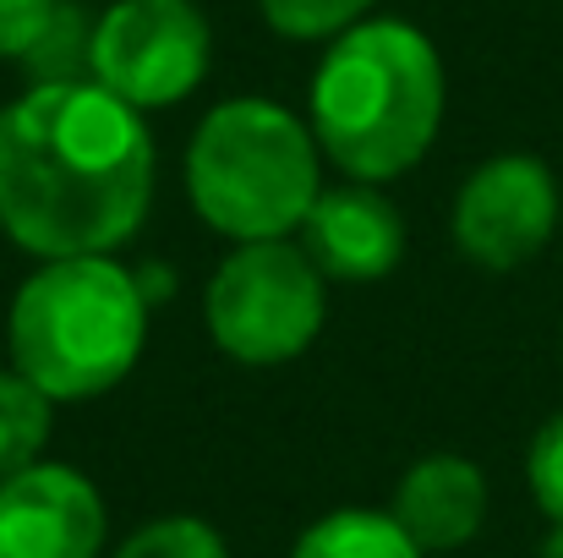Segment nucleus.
<instances>
[{"instance_id":"f257e3e1","label":"nucleus","mask_w":563,"mask_h":558,"mask_svg":"<svg viewBox=\"0 0 563 558\" xmlns=\"http://www.w3.org/2000/svg\"><path fill=\"white\" fill-rule=\"evenodd\" d=\"M143 110L93 77L33 83L0 110V230L38 263L115 252L154 203Z\"/></svg>"},{"instance_id":"f03ea898","label":"nucleus","mask_w":563,"mask_h":558,"mask_svg":"<svg viewBox=\"0 0 563 558\" xmlns=\"http://www.w3.org/2000/svg\"><path fill=\"white\" fill-rule=\"evenodd\" d=\"M443 61L399 17H367L312 72V138L351 182H394L427 160L443 127Z\"/></svg>"},{"instance_id":"7ed1b4c3","label":"nucleus","mask_w":563,"mask_h":558,"mask_svg":"<svg viewBox=\"0 0 563 558\" xmlns=\"http://www.w3.org/2000/svg\"><path fill=\"white\" fill-rule=\"evenodd\" d=\"M11 368L55 405L110 394L148 346V296L110 252L55 258L22 280L5 318Z\"/></svg>"},{"instance_id":"20e7f679","label":"nucleus","mask_w":563,"mask_h":558,"mask_svg":"<svg viewBox=\"0 0 563 558\" xmlns=\"http://www.w3.org/2000/svg\"><path fill=\"white\" fill-rule=\"evenodd\" d=\"M318 138L301 116L268 99H224L213 105L187 149V197L197 219L219 236L279 241L307 225L323 165Z\"/></svg>"},{"instance_id":"39448f33","label":"nucleus","mask_w":563,"mask_h":558,"mask_svg":"<svg viewBox=\"0 0 563 558\" xmlns=\"http://www.w3.org/2000/svg\"><path fill=\"white\" fill-rule=\"evenodd\" d=\"M323 313V269L290 236L241 241L202 291L208 340L246 368H279L301 357L318 340Z\"/></svg>"},{"instance_id":"423d86ee","label":"nucleus","mask_w":563,"mask_h":558,"mask_svg":"<svg viewBox=\"0 0 563 558\" xmlns=\"http://www.w3.org/2000/svg\"><path fill=\"white\" fill-rule=\"evenodd\" d=\"M208 61L213 33L191 0H115L88 33V77L132 110L181 105Z\"/></svg>"},{"instance_id":"0eeeda50","label":"nucleus","mask_w":563,"mask_h":558,"mask_svg":"<svg viewBox=\"0 0 563 558\" xmlns=\"http://www.w3.org/2000/svg\"><path fill=\"white\" fill-rule=\"evenodd\" d=\"M553 230H563V197L537 154H498L476 165L454 197V247L476 269H526Z\"/></svg>"},{"instance_id":"6e6552de","label":"nucleus","mask_w":563,"mask_h":558,"mask_svg":"<svg viewBox=\"0 0 563 558\" xmlns=\"http://www.w3.org/2000/svg\"><path fill=\"white\" fill-rule=\"evenodd\" d=\"M104 499L99 488L55 460L0 482V558H99Z\"/></svg>"},{"instance_id":"1a4fd4ad","label":"nucleus","mask_w":563,"mask_h":558,"mask_svg":"<svg viewBox=\"0 0 563 558\" xmlns=\"http://www.w3.org/2000/svg\"><path fill=\"white\" fill-rule=\"evenodd\" d=\"M307 258L323 269V280H383L405 258V219L399 208L367 182L318 192L307 225H301Z\"/></svg>"},{"instance_id":"9d476101","label":"nucleus","mask_w":563,"mask_h":558,"mask_svg":"<svg viewBox=\"0 0 563 558\" xmlns=\"http://www.w3.org/2000/svg\"><path fill=\"white\" fill-rule=\"evenodd\" d=\"M388 515L421 554H454L487 521V477L465 455H427L399 477Z\"/></svg>"},{"instance_id":"9b49d317","label":"nucleus","mask_w":563,"mask_h":558,"mask_svg":"<svg viewBox=\"0 0 563 558\" xmlns=\"http://www.w3.org/2000/svg\"><path fill=\"white\" fill-rule=\"evenodd\" d=\"M77 33L66 0H0V61H22L38 83H66L71 61H88V39Z\"/></svg>"},{"instance_id":"f8f14e48","label":"nucleus","mask_w":563,"mask_h":558,"mask_svg":"<svg viewBox=\"0 0 563 558\" xmlns=\"http://www.w3.org/2000/svg\"><path fill=\"white\" fill-rule=\"evenodd\" d=\"M290 558H427L388 510H334L296 537Z\"/></svg>"},{"instance_id":"ddd939ff","label":"nucleus","mask_w":563,"mask_h":558,"mask_svg":"<svg viewBox=\"0 0 563 558\" xmlns=\"http://www.w3.org/2000/svg\"><path fill=\"white\" fill-rule=\"evenodd\" d=\"M49 416H55L49 394H38L16 368L0 372V482L38 466L49 444Z\"/></svg>"},{"instance_id":"4468645a","label":"nucleus","mask_w":563,"mask_h":558,"mask_svg":"<svg viewBox=\"0 0 563 558\" xmlns=\"http://www.w3.org/2000/svg\"><path fill=\"white\" fill-rule=\"evenodd\" d=\"M377 0H257L263 22L279 33V39H296V44H312V39H340L351 33L356 22H367Z\"/></svg>"},{"instance_id":"2eb2a0df","label":"nucleus","mask_w":563,"mask_h":558,"mask_svg":"<svg viewBox=\"0 0 563 558\" xmlns=\"http://www.w3.org/2000/svg\"><path fill=\"white\" fill-rule=\"evenodd\" d=\"M115 558H230V548H224V537L208 521L165 515V521H148L137 537H126Z\"/></svg>"},{"instance_id":"dca6fc26","label":"nucleus","mask_w":563,"mask_h":558,"mask_svg":"<svg viewBox=\"0 0 563 558\" xmlns=\"http://www.w3.org/2000/svg\"><path fill=\"white\" fill-rule=\"evenodd\" d=\"M526 482H531L537 510H542L553 526H563V411L548 427H537L531 455H526Z\"/></svg>"},{"instance_id":"f3484780","label":"nucleus","mask_w":563,"mask_h":558,"mask_svg":"<svg viewBox=\"0 0 563 558\" xmlns=\"http://www.w3.org/2000/svg\"><path fill=\"white\" fill-rule=\"evenodd\" d=\"M548 558H563V526H553V537H548Z\"/></svg>"}]
</instances>
